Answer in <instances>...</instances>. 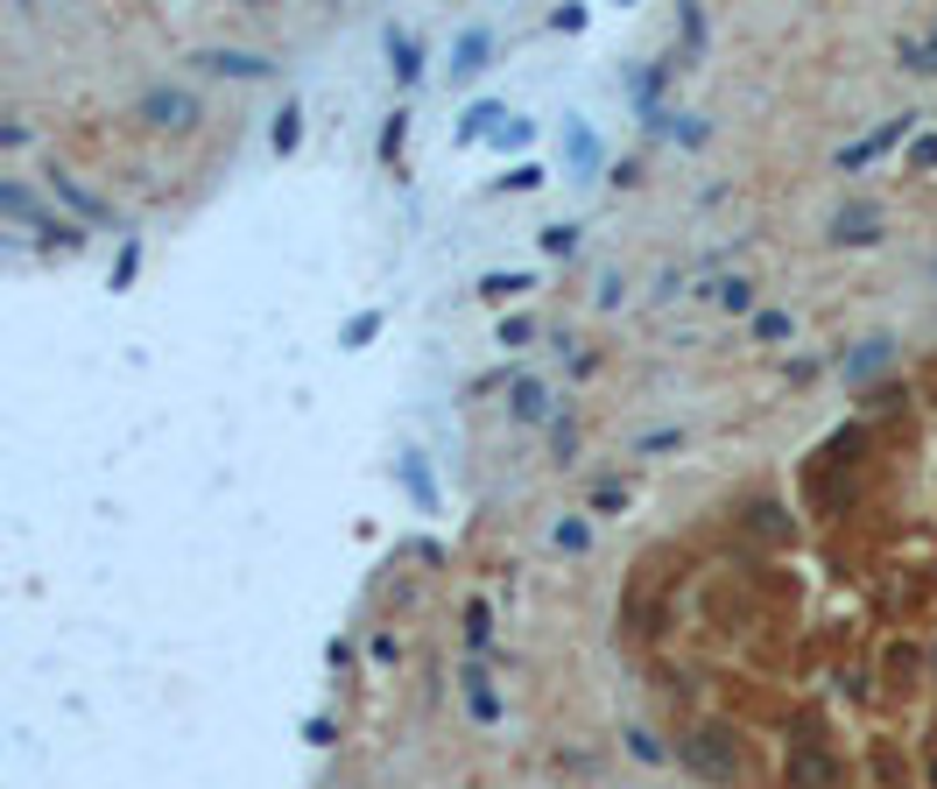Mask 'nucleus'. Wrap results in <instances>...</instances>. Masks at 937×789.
<instances>
[{
  "mask_svg": "<svg viewBox=\"0 0 937 789\" xmlns=\"http://www.w3.org/2000/svg\"><path fill=\"white\" fill-rule=\"evenodd\" d=\"M782 782L790 789H846V761H839L832 747H818V740H797L790 755H782Z\"/></svg>",
  "mask_w": 937,
  "mask_h": 789,
  "instance_id": "obj_1",
  "label": "nucleus"
},
{
  "mask_svg": "<svg viewBox=\"0 0 937 789\" xmlns=\"http://www.w3.org/2000/svg\"><path fill=\"white\" fill-rule=\"evenodd\" d=\"M677 761H691L698 776H712V782H733V768H740V755L726 747V734H691V740H677Z\"/></svg>",
  "mask_w": 937,
  "mask_h": 789,
  "instance_id": "obj_2",
  "label": "nucleus"
},
{
  "mask_svg": "<svg viewBox=\"0 0 937 789\" xmlns=\"http://www.w3.org/2000/svg\"><path fill=\"white\" fill-rule=\"evenodd\" d=\"M142 121H156V127H190L198 121V100H190V92H177V85H156L142 100Z\"/></svg>",
  "mask_w": 937,
  "mask_h": 789,
  "instance_id": "obj_3",
  "label": "nucleus"
},
{
  "mask_svg": "<svg viewBox=\"0 0 937 789\" xmlns=\"http://www.w3.org/2000/svg\"><path fill=\"white\" fill-rule=\"evenodd\" d=\"M198 71L205 79H268V56H254V50H198Z\"/></svg>",
  "mask_w": 937,
  "mask_h": 789,
  "instance_id": "obj_4",
  "label": "nucleus"
},
{
  "mask_svg": "<svg viewBox=\"0 0 937 789\" xmlns=\"http://www.w3.org/2000/svg\"><path fill=\"white\" fill-rule=\"evenodd\" d=\"M508 416H514V423H543V416H550V388H543L535 374H514V381H508Z\"/></svg>",
  "mask_w": 937,
  "mask_h": 789,
  "instance_id": "obj_5",
  "label": "nucleus"
},
{
  "mask_svg": "<svg viewBox=\"0 0 937 789\" xmlns=\"http://www.w3.org/2000/svg\"><path fill=\"white\" fill-rule=\"evenodd\" d=\"M909 121H916V113H903V121H888V127H874L867 142H853V148H839V169H860V163H874V156H882L888 142H903V134H909Z\"/></svg>",
  "mask_w": 937,
  "mask_h": 789,
  "instance_id": "obj_6",
  "label": "nucleus"
},
{
  "mask_svg": "<svg viewBox=\"0 0 937 789\" xmlns=\"http://www.w3.org/2000/svg\"><path fill=\"white\" fill-rule=\"evenodd\" d=\"M874 226H882V211H874L867 198H853V205H839V219H832V240H853V247H867V240H874Z\"/></svg>",
  "mask_w": 937,
  "mask_h": 789,
  "instance_id": "obj_7",
  "label": "nucleus"
},
{
  "mask_svg": "<svg viewBox=\"0 0 937 789\" xmlns=\"http://www.w3.org/2000/svg\"><path fill=\"white\" fill-rule=\"evenodd\" d=\"M487 56H493V35L487 29H466V35H458V50H451V79H480Z\"/></svg>",
  "mask_w": 937,
  "mask_h": 789,
  "instance_id": "obj_8",
  "label": "nucleus"
},
{
  "mask_svg": "<svg viewBox=\"0 0 937 789\" xmlns=\"http://www.w3.org/2000/svg\"><path fill=\"white\" fill-rule=\"evenodd\" d=\"M388 71H395L402 85H416V79H424V43H416L409 29H388Z\"/></svg>",
  "mask_w": 937,
  "mask_h": 789,
  "instance_id": "obj_9",
  "label": "nucleus"
},
{
  "mask_svg": "<svg viewBox=\"0 0 937 789\" xmlns=\"http://www.w3.org/2000/svg\"><path fill=\"white\" fill-rule=\"evenodd\" d=\"M0 211H8V226H22V233H43V226H50L43 211H35V198H29V190L14 184V177L0 184Z\"/></svg>",
  "mask_w": 937,
  "mask_h": 789,
  "instance_id": "obj_10",
  "label": "nucleus"
},
{
  "mask_svg": "<svg viewBox=\"0 0 937 789\" xmlns=\"http://www.w3.org/2000/svg\"><path fill=\"white\" fill-rule=\"evenodd\" d=\"M458 684H466V705H472V719H480V726H493V719H501V698H493V684L480 677V669H466Z\"/></svg>",
  "mask_w": 937,
  "mask_h": 789,
  "instance_id": "obj_11",
  "label": "nucleus"
},
{
  "mask_svg": "<svg viewBox=\"0 0 937 789\" xmlns=\"http://www.w3.org/2000/svg\"><path fill=\"white\" fill-rule=\"evenodd\" d=\"M705 297H712L719 311H754V282H740V276H719Z\"/></svg>",
  "mask_w": 937,
  "mask_h": 789,
  "instance_id": "obj_12",
  "label": "nucleus"
},
{
  "mask_svg": "<svg viewBox=\"0 0 937 789\" xmlns=\"http://www.w3.org/2000/svg\"><path fill=\"white\" fill-rule=\"evenodd\" d=\"M874 776H882V789H903V782H909V761L895 755L888 740H874Z\"/></svg>",
  "mask_w": 937,
  "mask_h": 789,
  "instance_id": "obj_13",
  "label": "nucleus"
},
{
  "mask_svg": "<svg viewBox=\"0 0 937 789\" xmlns=\"http://www.w3.org/2000/svg\"><path fill=\"white\" fill-rule=\"evenodd\" d=\"M493 121H508V113H501V106H493V100H480V106H466V121H458V142H480V134H487Z\"/></svg>",
  "mask_w": 937,
  "mask_h": 789,
  "instance_id": "obj_14",
  "label": "nucleus"
},
{
  "mask_svg": "<svg viewBox=\"0 0 937 789\" xmlns=\"http://www.w3.org/2000/svg\"><path fill=\"white\" fill-rule=\"evenodd\" d=\"M550 543H558V550H564V557H579V550H585V543H592V529H585V522H579V515H564V522H558V529H550Z\"/></svg>",
  "mask_w": 937,
  "mask_h": 789,
  "instance_id": "obj_15",
  "label": "nucleus"
},
{
  "mask_svg": "<svg viewBox=\"0 0 937 789\" xmlns=\"http://www.w3.org/2000/svg\"><path fill=\"white\" fill-rule=\"evenodd\" d=\"M748 529H754V536H790V522H782L775 500H754V508H748Z\"/></svg>",
  "mask_w": 937,
  "mask_h": 789,
  "instance_id": "obj_16",
  "label": "nucleus"
},
{
  "mask_svg": "<svg viewBox=\"0 0 937 789\" xmlns=\"http://www.w3.org/2000/svg\"><path fill=\"white\" fill-rule=\"evenodd\" d=\"M466 642H472V648H487V642H493V606H487V600H472V606H466Z\"/></svg>",
  "mask_w": 937,
  "mask_h": 789,
  "instance_id": "obj_17",
  "label": "nucleus"
},
{
  "mask_svg": "<svg viewBox=\"0 0 937 789\" xmlns=\"http://www.w3.org/2000/svg\"><path fill=\"white\" fill-rule=\"evenodd\" d=\"M895 56H903L909 71H937V43H924V35H903V43H895Z\"/></svg>",
  "mask_w": 937,
  "mask_h": 789,
  "instance_id": "obj_18",
  "label": "nucleus"
},
{
  "mask_svg": "<svg viewBox=\"0 0 937 789\" xmlns=\"http://www.w3.org/2000/svg\"><path fill=\"white\" fill-rule=\"evenodd\" d=\"M50 190H56V198H71V205L85 211V219H100V198H92V190H79V177H64V169H56V177H50Z\"/></svg>",
  "mask_w": 937,
  "mask_h": 789,
  "instance_id": "obj_19",
  "label": "nucleus"
},
{
  "mask_svg": "<svg viewBox=\"0 0 937 789\" xmlns=\"http://www.w3.org/2000/svg\"><path fill=\"white\" fill-rule=\"evenodd\" d=\"M543 255L571 261V255H579V226H543Z\"/></svg>",
  "mask_w": 937,
  "mask_h": 789,
  "instance_id": "obj_20",
  "label": "nucleus"
},
{
  "mask_svg": "<svg viewBox=\"0 0 937 789\" xmlns=\"http://www.w3.org/2000/svg\"><path fill=\"white\" fill-rule=\"evenodd\" d=\"M882 360H888V339H867V345H860V353L846 360V374L860 381V374H874V367H882Z\"/></svg>",
  "mask_w": 937,
  "mask_h": 789,
  "instance_id": "obj_21",
  "label": "nucleus"
},
{
  "mask_svg": "<svg viewBox=\"0 0 937 789\" xmlns=\"http://www.w3.org/2000/svg\"><path fill=\"white\" fill-rule=\"evenodd\" d=\"M296 121H303V113H296V106H282V121H275V134H268V142H275V156H290V148H296V134H303Z\"/></svg>",
  "mask_w": 937,
  "mask_h": 789,
  "instance_id": "obj_22",
  "label": "nucleus"
},
{
  "mask_svg": "<svg viewBox=\"0 0 937 789\" xmlns=\"http://www.w3.org/2000/svg\"><path fill=\"white\" fill-rule=\"evenodd\" d=\"M550 451H558V458L579 451V423H571V416H550Z\"/></svg>",
  "mask_w": 937,
  "mask_h": 789,
  "instance_id": "obj_23",
  "label": "nucleus"
},
{
  "mask_svg": "<svg viewBox=\"0 0 937 789\" xmlns=\"http://www.w3.org/2000/svg\"><path fill=\"white\" fill-rule=\"evenodd\" d=\"M480 290H487V297H501V303H508V297H522V290H535V282L522 276V268H514V276H487V282H480Z\"/></svg>",
  "mask_w": 937,
  "mask_h": 789,
  "instance_id": "obj_24",
  "label": "nucleus"
},
{
  "mask_svg": "<svg viewBox=\"0 0 937 789\" xmlns=\"http://www.w3.org/2000/svg\"><path fill=\"white\" fill-rule=\"evenodd\" d=\"M754 339H769V345L790 339V311H761V318H754Z\"/></svg>",
  "mask_w": 937,
  "mask_h": 789,
  "instance_id": "obj_25",
  "label": "nucleus"
},
{
  "mask_svg": "<svg viewBox=\"0 0 937 789\" xmlns=\"http://www.w3.org/2000/svg\"><path fill=\"white\" fill-rule=\"evenodd\" d=\"M402 142H409V113H395V121L381 127V156H402Z\"/></svg>",
  "mask_w": 937,
  "mask_h": 789,
  "instance_id": "obj_26",
  "label": "nucleus"
},
{
  "mask_svg": "<svg viewBox=\"0 0 937 789\" xmlns=\"http://www.w3.org/2000/svg\"><path fill=\"white\" fill-rule=\"evenodd\" d=\"M529 339H535V318H522V311L501 318V345H529Z\"/></svg>",
  "mask_w": 937,
  "mask_h": 789,
  "instance_id": "obj_27",
  "label": "nucleus"
},
{
  "mask_svg": "<svg viewBox=\"0 0 937 789\" xmlns=\"http://www.w3.org/2000/svg\"><path fill=\"white\" fill-rule=\"evenodd\" d=\"M571 163H579V169H592V163H600V142H592L585 127H571Z\"/></svg>",
  "mask_w": 937,
  "mask_h": 789,
  "instance_id": "obj_28",
  "label": "nucleus"
},
{
  "mask_svg": "<svg viewBox=\"0 0 937 789\" xmlns=\"http://www.w3.org/2000/svg\"><path fill=\"white\" fill-rule=\"evenodd\" d=\"M621 500H627V487H621V479H600V487H592V508H600V515H614Z\"/></svg>",
  "mask_w": 937,
  "mask_h": 789,
  "instance_id": "obj_29",
  "label": "nucleus"
},
{
  "mask_svg": "<svg viewBox=\"0 0 937 789\" xmlns=\"http://www.w3.org/2000/svg\"><path fill=\"white\" fill-rule=\"evenodd\" d=\"M374 332H381V311H360V318L346 324V345H367Z\"/></svg>",
  "mask_w": 937,
  "mask_h": 789,
  "instance_id": "obj_30",
  "label": "nucleus"
},
{
  "mask_svg": "<svg viewBox=\"0 0 937 789\" xmlns=\"http://www.w3.org/2000/svg\"><path fill=\"white\" fill-rule=\"evenodd\" d=\"M529 134H535L529 121H508V127H493V142H501V148H529Z\"/></svg>",
  "mask_w": 937,
  "mask_h": 789,
  "instance_id": "obj_31",
  "label": "nucleus"
},
{
  "mask_svg": "<svg viewBox=\"0 0 937 789\" xmlns=\"http://www.w3.org/2000/svg\"><path fill=\"white\" fill-rule=\"evenodd\" d=\"M860 409H867V416H888V409H903V395H895V388H874Z\"/></svg>",
  "mask_w": 937,
  "mask_h": 789,
  "instance_id": "obj_32",
  "label": "nucleus"
},
{
  "mask_svg": "<svg viewBox=\"0 0 937 789\" xmlns=\"http://www.w3.org/2000/svg\"><path fill=\"white\" fill-rule=\"evenodd\" d=\"M402 479H409V494H416V500H430V473L416 466V458H402Z\"/></svg>",
  "mask_w": 937,
  "mask_h": 789,
  "instance_id": "obj_33",
  "label": "nucleus"
},
{
  "mask_svg": "<svg viewBox=\"0 0 937 789\" xmlns=\"http://www.w3.org/2000/svg\"><path fill=\"white\" fill-rule=\"evenodd\" d=\"M909 169H937V134H924V142L909 148Z\"/></svg>",
  "mask_w": 937,
  "mask_h": 789,
  "instance_id": "obj_34",
  "label": "nucleus"
},
{
  "mask_svg": "<svg viewBox=\"0 0 937 789\" xmlns=\"http://www.w3.org/2000/svg\"><path fill=\"white\" fill-rule=\"evenodd\" d=\"M930 782H937V755H930Z\"/></svg>",
  "mask_w": 937,
  "mask_h": 789,
  "instance_id": "obj_35",
  "label": "nucleus"
}]
</instances>
